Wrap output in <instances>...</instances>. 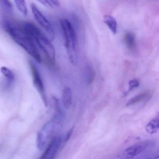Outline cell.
Segmentation results:
<instances>
[{"instance_id": "1", "label": "cell", "mask_w": 159, "mask_h": 159, "mask_svg": "<svg viewBox=\"0 0 159 159\" xmlns=\"http://www.w3.org/2000/svg\"><path fill=\"white\" fill-rule=\"evenodd\" d=\"M3 28L12 39L22 48L36 62H41V57L34 41L25 32L21 24L18 25L10 20H5Z\"/></svg>"}, {"instance_id": "2", "label": "cell", "mask_w": 159, "mask_h": 159, "mask_svg": "<svg viewBox=\"0 0 159 159\" xmlns=\"http://www.w3.org/2000/svg\"><path fill=\"white\" fill-rule=\"evenodd\" d=\"M21 25L26 32L42 49L49 61L54 64L56 57L55 49L46 35L32 22L26 21L21 23Z\"/></svg>"}, {"instance_id": "3", "label": "cell", "mask_w": 159, "mask_h": 159, "mask_svg": "<svg viewBox=\"0 0 159 159\" xmlns=\"http://www.w3.org/2000/svg\"><path fill=\"white\" fill-rule=\"evenodd\" d=\"M61 26L69 60L73 65H76L77 62L76 52L77 37L76 33L72 23L67 19L61 20Z\"/></svg>"}, {"instance_id": "4", "label": "cell", "mask_w": 159, "mask_h": 159, "mask_svg": "<svg viewBox=\"0 0 159 159\" xmlns=\"http://www.w3.org/2000/svg\"><path fill=\"white\" fill-rule=\"evenodd\" d=\"M62 122L52 118L42 127L37 134L36 145L40 150L46 148L48 145L56 136V134L61 129Z\"/></svg>"}, {"instance_id": "5", "label": "cell", "mask_w": 159, "mask_h": 159, "mask_svg": "<svg viewBox=\"0 0 159 159\" xmlns=\"http://www.w3.org/2000/svg\"><path fill=\"white\" fill-rule=\"evenodd\" d=\"M31 7L35 20L45 31L48 39L50 41H53L55 37V33L51 23L35 4H32Z\"/></svg>"}, {"instance_id": "6", "label": "cell", "mask_w": 159, "mask_h": 159, "mask_svg": "<svg viewBox=\"0 0 159 159\" xmlns=\"http://www.w3.org/2000/svg\"><path fill=\"white\" fill-rule=\"evenodd\" d=\"M29 64H30V68L32 75L34 86L40 94L41 98L44 102V104L46 107H47V98L45 91L44 83L39 73V71L37 70V67H36L35 64L32 61H30Z\"/></svg>"}, {"instance_id": "7", "label": "cell", "mask_w": 159, "mask_h": 159, "mask_svg": "<svg viewBox=\"0 0 159 159\" xmlns=\"http://www.w3.org/2000/svg\"><path fill=\"white\" fill-rule=\"evenodd\" d=\"M149 142H143L133 145L122 151L119 155L120 159H131L141 154L150 145Z\"/></svg>"}, {"instance_id": "8", "label": "cell", "mask_w": 159, "mask_h": 159, "mask_svg": "<svg viewBox=\"0 0 159 159\" xmlns=\"http://www.w3.org/2000/svg\"><path fill=\"white\" fill-rule=\"evenodd\" d=\"M61 143V137L55 136L46 147L44 152L38 159H54L60 147Z\"/></svg>"}, {"instance_id": "9", "label": "cell", "mask_w": 159, "mask_h": 159, "mask_svg": "<svg viewBox=\"0 0 159 159\" xmlns=\"http://www.w3.org/2000/svg\"><path fill=\"white\" fill-rule=\"evenodd\" d=\"M124 41L126 46L129 50L133 51L136 48V37L134 34L128 32L124 36Z\"/></svg>"}, {"instance_id": "10", "label": "cell", "mask_w": 159, "mask_h": 159, "mask_svg": "<svg viewBox=\"0 0 159 159\" xmlns=\"http://www.w3.org/2000/svg\"><path fill=\"white\" fill-rule=\"evenodd\" d=\"M72 89L69 87H64L63 90L62 102L66 108H69L72 104Z\"/></svg>"}, {"instance_id": "11", "label": "cell", "mask_w": 159, "mask_h": 159, "mask_svg": "<svg viewBox=\"0 0 159 159\" xmlns=\"http://www.w3.org/2000/svg\"><path fill=\"white\" fill-rule=\"evenodd\" d=\"M103 20L112 33L115 34L117 32V22L115 19L110 15H105L104 16Z\"/></svg>"}, {"instance_id": "12", "label": "cell", "mask_w": 159, "mask_h": 159, "mask_svg": "<svg viewBox=\"0 0 159 159\" xmlns=\"http://www.w3.org/2000/svg\"><path fill=\"white\" fill-rule=\"evenodd\" d=\"M159 128V116L150 120L148 124L146 126V130L148 133L151 134L156 133L158 130Z\"/></svg>"}, {"instance_id": "13", "label": "cell", "mask_w": 159, "mask_h": 159, "mask_svg": "<svg viewBox=\"0 0 159 159\" xmlns=\"http://www.w3.org/2000/svg\"><path fill=\"white\" fill-rule=\"evenodd\" d=\"M150 93V92L147 90L146 91L137 94L129 101L126 106L127 107L133 105L143 102L148 97Z\"/></svg>"}, {"instance_id": "14", "label": "cell", "mask_w": 159, "mask_h": 159, "mask_svg": "<svg viewBox=\"0 0 159 159\" xmlns=\"http://www.w3.org/2000/svg\"><path fill=\"white\" fill-rule=\"evenodd\" d=\"M18 10L24 16L28 14L27 5L25 0H14Z\"/></svg>"}, {"instance_id": "15", "label": "cell", "mask_w": 159, "mask_h": 159, "mask_svg": "<svg viewBox=\"0 0 159 159\" xmlns=\"http://www.w3.org/2000/svg\"><path fill=\"white\" fill-rule=\"evenodd\" d=\"M0 70L3 75L7 79L8 81L12 82L15 79V75L12 71L8 68L3 66L1 67Z\"/></svg>"}, {"instance_id": "16", "label": "cell", "mask_w": 159, "mask_h": 159, "mask_svg": "<svg viewBox=\"0 0 159 159\" xmlns=\"http://www.w3.org/2000/svg\"><path fill=\"white\" fill-rule=\"evenodd\" d=\"M0 5L7 12L11 13L13 10V6L9 0H0Z\"/></svg>"}, {"instance_id": "17", "label": "cell", "mask_w": 159, "mask_h": 159, "mask_svg": "<svg viewBox=\"0 0 159 159\" xmlns=\"http://www.w3.org/2000/svg\"><path fill=\"white\" fill-rule=\"evenodd\" d=\"M139 84H140V83H139V81L138 79H133L130 80L129 83V89H128V91L126 92V93L125 94V96L127 95L129 92L131 91L133 89L139 87Z\"/></svg>"}, {"instance_id": "18", "label": "cell", "mask_w": 159, "mask_h": 159, "mask_svg": "<svg viewBox=\"0 0 159 159\" xmlns=\"http://www.w3.org/2000/svg\"><path fill=\"white\" fill-rule=\"evenodd\" d=\"M91 67H88V78L87 81L88 83L91 84V82L93 81V80L94 79V77L95 76V72L92 70Z\"/></svg>"}, {"instance_id": "19", "label": "cell", "mask_w": 159, "mask_h": 159, "mask_svg": "<svg viewBox=\"0 0 159 159\" xmlns=\"http://www.w3.org/2000/svg\"><path fill=\"white\" fill-rule=\"evenodd\" d=\"M36 1H38L40 3L42 4L45 6L47 7H52V5L50 3V2L48 0H36Z\"/></svg>"}, {"instance_id": "20", "label": "cell", "mask_w": 159, "mask_h": 159, "mask_svg": "<svg viewBox=\"0 0 159 159\" xmlns=\"http://www.w3.org/2000/svg\"><path fill=\"white\" fill-rule=\"evenodd\" d=\"M50 3L52 5V6L58 7L59 6V0H48Z\"/></svg>"}, {"instance_id": "21", "label": "cell", "mask_w": 159, "mask_h": 159, "mask_svg": "<svg viewBox=\"0 0 159 159\" xmlns=\"http://www.w3.org/2000/svg\"><path fill=\"white\" fill-rule=\"evenodd\" d=\"M73 128H72L69 130V131L67 132V134H66V137H65V141H68L70 137H71V135H72V134L73 133Z\"/></svg>"}]
</instances>
